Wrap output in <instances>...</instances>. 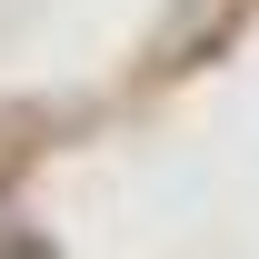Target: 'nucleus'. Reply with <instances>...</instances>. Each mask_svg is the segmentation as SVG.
<instances>
[{"mask_svg": "<svg viewBox=\"0 0 259 259\" xmlns=\"http://www.w3.org/2000/svg\"><path fill=\"white\" fill-rule=\"evenodd\" d=\"M0 259H50V249H40V239H10V249H0Z\"/></svg>", "mask_w": 259, "mask_h": 259, "instance_id": "f257e3e1", "label": "nucleus"}]
</instances>
